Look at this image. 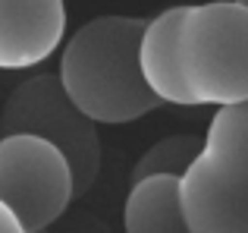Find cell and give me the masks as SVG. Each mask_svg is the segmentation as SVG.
<instances>
[{"label":"cell","instance_id":"1","mask_svg":"<svg viewBox=\"0 0 248 233\" xmlns=\"http://www.w3.org/2000/svg\"><path fill=\"white\" fill-rule=\"evenodd\" d=\"M141 29L139 16H94L63 44L57 79L91 123H132L160 107L139 69Z\"/></svg>","mask_w":248,"mask_h":233},{"label":"cell","instance_id":"2","mask_svg":"<svg viewBox=\"0 0 248 233\" xmlns=\"http://www.w3.org/2000/svg\"><path fill=\"white\" fill-rule=\"evenodd\" d=\"M179 208L192 233H248V101L211 116L179 177Z\"/></svg>","mask_w":248,"mask_h":233},{"label":"cell","instance_id":"3","mask_svg":"<svg viewBox=\"0 0 248 233\" xmlns=\"http://www.w3.org/2000/svg\"><path fill=\"white\" fill-rule=\"evenodd\" d=\"M176 48L195 107L248 101V6L239 0L186 3Z\"/></svg>","mask_w":248,"mask_h":233},{"label":"cell","instance_id":"4","mask_svg":"<svg viewBox=\"0 0 248 233\" xmlns=\"http://www.w3.org/2000/svg\"><path fill=\"white\" fill-rule=\"evenodd\" d=\"M29 133L41 135L63 151L73 170L76 196H85L101 173V135L97 123H91L73 101L66 98L57 73L29 76L22 85L13 88L0 111V135Z\"/></svg>","mask_w":248,"mask_h":233},{"label":"cell","instance_id":"5","mask_svg":"<svg viewBox=\"0 0 248 233\" xmlns=\"http://www.w3.org/2000/svg\"><path fill=\"white\" fill-rule=\"evenodd\" d=\"M76 199L69 161L41 135H0V202L25 233H44Z\"/></svg>","mask_w":248,"mask_h":233},{"label":"cell","instance_id":"6","mask_svg":"<svg viewBox=\"0 0 248 233\" xmlns=\"http://www.w3.org/2000/svg\"><path fill=\"white\" fill-rule=\"evenodd\" d=\"M66 3L63 0H0V69L41 67L63 44Z\"/></svg>","mask_w":248,"mask_h":233},{"label":"cell","instance_id":"7","mask_svg":"<svg viewBox=\"0 0 248 233\" xmlns=\"http://www.w3.org/2000/svg\"><path fill=\"white\" fill-rule=\"evenodd\" d=\"M182 6H170L157 16L145 19L139 41V69L145 79L148 92L160 104H176V107H195L186 82L179 73V22H182Z\"/></svg>","mask_w":248,"mask_h":233},{"label":"cell","instance_id":"8","mask_svg":"<svg viewBox=\"0 0 248 233\" xmlns=\"http://www.w3.org/2000/svg\"><path fill=\"white\" fill-rule=\"evenodd\" d=\"M126 233H192L179 208V177H145L129 183L123 202Z\"/></svg>","mask_w":248,"mask_h":233},{"label":"cell","instance_id":"9","mask_svg":"<svg viewBox=\"0 0 248 233\" xmlns=\"http://www.w3.org/2000/svg\"><path fill=\"white\" fill-rule=\"evenodd\" d=\"M201 148V139L198 135H188V133H179V135H167V139L154 142L132 167V183L135 180H145V177H182L192 158L198 154Z\"/></svg>","mask_w":248,"mask_h":233},{"label":"cell","instance_id":"10","mask_svg":"<svg viewBox=\"0 0 248 233\" xmlns=\"http://www.w3.org/2000/svg\"><path fill=\"white\" fill-rule=\"evenodd\" d=\"M0 233H25V227L19 224V217L0 202Z\"/></svg>","mask_w":248,"mask_h":233},{"label":"cell","instance_id":"11","mask_svg":"<svg viewBox=\"0 0 248 233\" xmlns=\"http://www.w3.org/2000/svg\"><path fill=\"white\" fill-rule=\"evenodd\" d=\"M239 3H242V6H248V0H239Z\"/></svg>","mask_w":248,"mask_h":233}]
</instances>
